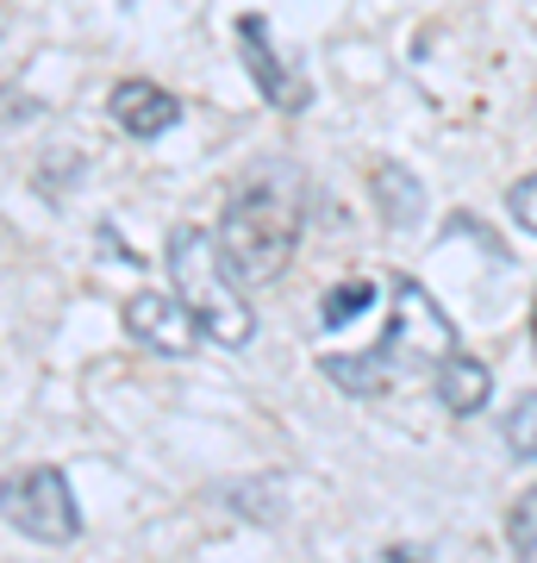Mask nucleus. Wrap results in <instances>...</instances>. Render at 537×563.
<instances>
[{
	"label": "nucleus",
	"instance_id": "1",
	"mask_svg": "<svg viewBox=\"0 0 537 563\" xmlns=\"http://www.w3.org/2000/svg\"><path fill=\"white\" fill-rule=\"evenodd\" d=\"M163 263H169V288H176V301L188 307V320L200 325V339L225 344V351H244L250 332H257V313H250V301L238 295L232 263L220 257V239H213L206 225H176Z\"/></svg>",
	"mask_w": 537,
	"mask_h": 563
},
{
	"label": "nucleus",
	"instance_id": "2",
	"mask_svg": "<svg viewBox=\"0 0 537 563\" xmlns=\"http://www.w3.org/2000/svg\"><path fill=\"white\" fill-rule=\"evenodd\" d=\"M213 239H220V257L232 263L238 282H276L294 263V244H300V195L276 176L244 181L225 201Z\"/></svg>",
	"mask_w": 537,
	"mask_h": 563
},
{
	"label": "nucleus",
	"instance_id": "3",
	"mask_svg": "<svg viewBox=\"0 0 537 563\" xmlns=\"http://www.w3.org/2000/svg\"><path fill=\"white\" fill-rule=\"evenodd\" d=\"M0 520L20 526L25 539H38V544H69L81 532V507L69 495V476L63 470L32 463V470L0 483Z\"/></svg>",
	"mask_w": 537,
	"mask_h": 563
},
{
	"label": "nucleus",
	"instance_id": "4",
	"mask_svg": "<svg viewBox=\"0 0 537 563\" xmlns=\"http://www.w3.org/2000/svg\"><path fill=\"white\" fill-rule=\"evenodd\" d=\"M381 357L394 363H425V369H438L450 351H457V325L438 313V301L418 288V282H394V320H388V332H381V344H376Z\"/></svg>",
	"mask_w": 537,
	"mask_h": 563
},
{
	"label": "nucleus",
	"instance_id": "5",
	"mask_svg": "<svg viewBox=\"0 0 537 563\" xmlns=\"http://www.w3.org/2000/svg\"><path fill=\"white\" fill-rule=\"evenodd\" d=\"M125 332L157 357H194L200 344V325L188 320V307L176 295H132L125 301Z\"/></svg>",
	"mask_w": 537,
	"mask_h": 563
},
{
	"label": "nucleus",
	"instance_id": "6",
	"mask_svg": "<svg viewBox=\"0 0 537 563\" xmlns=\"http://www.w3.org/2000/svg\"><path fill=\"white\" fill-rule=\"evenodd\" d=\"M107 113H113L120 132H132V139H163V132L181 120V101L169 88H157V81H120L113 101H107Z\"/></svg>",
	"mask_w": 537,
	"mask_h": 563
},
{
	"label": "nucleus",
	"instance_id": "7",
	"mask_svg": "<svg viewBox=\"0 0 537 563\" xmlns=\"http://www.w3.org/2000/svg\"><path fill=\"white\" fill-rule=\"evenodd\" d=\"M238 38H244V63H250V81H257V88L281 107V113H300V107H306V81L281 69V57L269 51V38H262V20H257V13H244V20H238Z\"/></svg>",
	"mask_w": 537,
	"mask_h": 563
},
{
	"label": "nucleus",
	"instance_id": "8",
	"mask_svg": "<svg viewBox=\"0 0 537 563\" xmlns=\"http://www.w3.org/2000/svg\"><path fill=\"white\" fill-rule=\"evenodd\" d=\"M432 388H438V401L450 407L457 420H469V413H481L488 395H494V369L481 357H469V351H450V357L432 369Z\"/></svg>",
	"mask_w": 537,
	"mask_h": 563
},
{
	"label": "nucleus",
	"instance_id": "9",
	"mask_svg": "<svg viewBox=\"0 0 537 563\" xmlns=\"http://www.w3.org/2000/svg\"><path fill=\"white\" fill-rule=\"evenodd\" d=\"M325 369V383H338L344 395H388V383H394V363L381 357V351H362V357H325L318 363Z\"/></svg>",
	"mask_w": 537,
	"mask_h": 563
},
{
	"label": "nucleus",
	"instance_id": "10",
	"mask_svg": "<svg viewBox=\"0 0 537 563\" xmlns=\"http://www.w3.org/2000/svg\"><path fill=\"white\" fill-rule=\"evenodd\" d=\"M376 301H381V282H338V288L325 295V307H318V325H325V332H344V325L362 320Z\"/></svg>",
	"mask_w": 537,
	"mask_h": 563
},
{
	"label": "nucleus",
	"instance_id": "11",
	"mask_svg": "<svg viewBox=\"0 0 537 563\" xmlns=\"http://www.w3.org/2000/svg\"><path fill=\"white\" fill-rule=\"evenodd\" d=\"M376 188H381V213L394 225H406L418 213V181L406 176V169H394V163H381L376 169Z\"/></svg>",
	"mask_w": 537,
	"mask_h": 563
},
{
	"label": "nucleus",
	"instance_id": "12",
	"mask_svg": "<svg viewBox=\"0 0 537 563\" xmlns=\"http://www.w3.org/2000/svg\"><path fill=\"white\" fill-rule=\"evenodd\" d=\"M506 451L525 457V463H537V388L518 395V407L506 413Z\"/></svg>",
	"mask_w": 537,
	"mask_h": 563
},
{
	"label": "nucleus",
	"instance_id": "13",
	"mask_svg": "<svg viewBox=\"0 0 537 563\" xmlns=\"http://www.w3.org/2000/svg\"><path fill=\"white\" fill-rule=\"evenodd\" d=\"M506 539H513L518 558H537V488H525L506 514Z\"/></svg>",
	"mask_w": 537,
	"mask_h": 563
},
{
	"label": "nucleus",
	"instance_id": "14",
	"mask_svg": "<svg viewBox=\"0 0 537 563\" xmlns=\"http://www.w3.org/2000/svg\"><path fill=\"white\" fill-rule=\"evenodd\" d=\"M506 207H513V220L525 225V232H537V169H532V176H518V181H513Z\"/></svg>",
	"mask_w": 537,
	"mask_h": 563
},
{
	"label": "nucleus",
	"instance_id": "15",
	"mask_svg": "<svg viewBox=\"0 0 537 563\" xmlns=\"http://www.w3.org/2000/svg\"><path fill=\"white\" fill-rule=\"evenodd\" d=\"M381 563H462V558H450V551H438V544H394Z\"/></svg>",
	"mask_w": 537,
	"mask_h": 563
}]
</instances>
